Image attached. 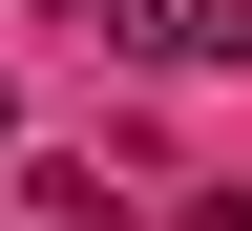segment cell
<instances>
[{"mask_svg":"<svg viewBox=\"0 0 252 231\" xmlns=\"http://www.w3.org/2000/svg\"><path fill=\"white\" fill-rule=\"evenodd\" d=\"M0 147H21V84H0Z\"/></svg>","mask_w":252,"mask_h":231,"instance_id":"obj_4","label":"cell"},{"mask_svg":"<svg viewBox=\"0 0 252 231\" xmlns=\"http://www.w3.org/2000/svg\"><path fill=\"white\" fill-rule=\"evenodd\" d=\"M126 42H147V63H252V0H147Z\"/></svg>","mask_w":252,"mask_h":231,"instance_id":"obj_1","label":"cell"},{"mask_svg":"<svg viewBox=\"0 0 252 231\" xmlns=\"http://www.w3.org/2000/svg\"><path fill=\"white\" fill-rule=\"evenodd\" d=\"M63 21H147V0H63Z\"/></svg>","mask_w":252,"mask_h":231,"instance_id":"obj_3","label":"cell"},{"mask_svg":"<svg viewBox=\"0 0 252 231\" xmlns=\"http://www.w3.org/2000/svg\"><path fill=\"white\" fill-rule=\"evenodd\" d=\"M42 189V231H147V189H105V168H21Z\"/></svg>","mask_w":252,"mask_h":231,"instance_id":"obj_2","label":"cell"}]
</instances>
